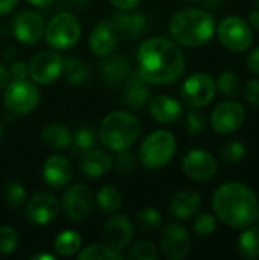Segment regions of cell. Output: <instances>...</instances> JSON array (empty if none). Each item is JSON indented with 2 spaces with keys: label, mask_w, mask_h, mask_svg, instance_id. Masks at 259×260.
<instances>
[{
  "label": "cell",
  "mask_w": 259,
  "mask_h": 260,
  "mask_svg": "<svg viewBox=\"0 0 259 260\" xmlns=\"http://www.w3.org/2000/svg\"><path fill=\"white\" fill-rule=\"evenodd\" d=\"M56 254H50V253H46V254H35L32 259L34 260H56Z\"/></svg>",
  "instance_id": "50"
},
{
  "label": "cell",
  "mask_w": 259,
  "mask_h": 260,
  "mask_svg": "<svg viewBox=\"0 0 259 260\" xmlns=\"http://www.w3.org/2000/svg\"><path fill=\"white\" fill-rule=\"evenodd\" d=\"M212 207L217 218L232 229H246L255 224L259 210L255 192L238 181L221 184L212 197Z\"/></svg>",
  "instance_id": "2"
},
{
  "label": "cell",
  "mask_w": 259,
  "mask_h": 260,
  "mask_svg": "<svg viewBox=\"0 0 259 260\" xmlns=\"http://www.w3.org/2000/svg\"><path fill=\"white\" fill-rule=\"evenodd\" d=\"M160 250L168 260L186 259L192 250V239L189 232L182 224H166L160 235Z\"/></svg>",
  "instance_id": "12"
},
{
  "label": "cell",
  "mask_w": 259,
  "mask_h": 260,
  "mask_svg": "<svg viewBox=\"0 0 259 260\" xmlns=\"http://www.w3.org/2000/svg\"><path fill=\"white\" fill-rule=\"evenodd\" d=\"M18 5V0H0V15L11 14Z\"/></svg>",
  "instance_id": "46"
},
{
  "label": "cell",
  "mask_w": 259,
  "mask_h": 260,
  "mask_svg": "<svg viewBox=\"0 0 259 260\" xmlns=\"http://www.w3.org/2000/svg\"><path fill=\"white\" fill-rule=\"evenodd\" d=\"M108 2L118 11H133L140 5L142 0H108Z\"/></svg>",
  "instance_id": "44"
},
{
  "label": "cell",
  "mask_w": 259,
  "mask_h": 260,
  "mask_svg": "<svg viewBox=\"0 0 259 260\" xmlns=\"http://www.w3.org/2000/svg\"><path fill=\"white\" fill-rule=\"evenodd\" d=\"M5 107L18 116L31 114L40 102V90L37 88L34 81L26 78L11 79L3 91Z\"/></svg>",
  "instance_id": "7"
},
{
  "label": "cell",
  "mask_w": 259,
  "mask_h": 260,
  "mask_svg": "<svg viewBox=\"0 0 259 260\" xmlns=\"http://www.w3.org/2000/svg\"><path fill=\"white\" fill-rule=\"evenodd\" d=\"M8 70H9L11 79H21V78H26L29 75L27 64L24 61H14Z\"/></svg>",
  "instance_id": "43"
},
{
  "label": "cell",
  "mask_w": 259,
  "mask_h": 260,
  "mask_svg": "<svg viewBox=\"0 0 259 260\" xmlns=\"http://www.w3.org/2000/svg\"><path fill=\"white\" fill-rule=\"evenodd\" d=\"M63 73L69 84L82 85L89 78V67L82 59L75 58V56H67V58H64Z\"/></svg>",
  "instance_id": "29"
},
{
  "label": "cell",
  "mask_w": 259,
  "mask_h": 260,
  "mask_svg": "<svg viewBox=\"0 0 259 260\" xmlns=\"http://www.w3.org/2000/svg\"><path fill=\"white\" fill-rule=\"evenodd\" d=\"M127 88H125V101L127 105L131 108H142L143 105L148 104L151 99V91L148 88V82L142 78L139 70L130 73L125 79Z\"/></svg>",
  "instance_id": "23"
},
{
  "label": "cell",
  "mask_w": 259,
  "mask_h": 260,
  "mask_svg": "<svg viewBox=\"0 0 259 260\" xmlns=\"http://www.w3.org/2000/svg\"><path fill=\"white\" fill-rule=\"evenodd\" d=\"M215 79L208 73H194L185 79L180 88L182 101L192 108H203L209 105L215 96Z\"/></svg>",
  "instance_id": "10"
},
{
  "label": "cell",
  "mask_w": 259,
  "mask_h": 260,
  "mask_svg": "<svg viewBox=\"0 0 259 260\" xmlns=\"http://www.w3.org/2000/svg\"><path fill=\"white\" fill-rule=\"evenodd\" d=\"M163 225L162 213L154 207H143L136 213V227L143 233H153Z\"/></svg>",
  "instance_id": "31"
},
{
  "label": "cell",
  "mask_w": 259,
  "mask_h": 260,
  "mask_svg": "<svg viewBox=\"0 0 259 260\" xmlns=\"http://www.w3.org/2000/svg\"><path fill=\"white\" fill-rule=\"evenodd\" d=\"M96 143H98V136L87 125H81L72 133V146L81 154L93 149Z\"/></svg>",
  "instance_id": "33"
},
{
  "label": "cell",
  "mask_w": 259,
  "mask_h": 260,
  "mask_svg": "<svg viewBox=\"0 0 259 260\" xmlns=\"http://www.w3.org/2000/svg\"><path fill=\"white\" fill-rule=\"evenodd\" d=\"M246 157V146L241 142H229L221 148V158L227 165H238Z\"/></svg>",
  "instance_id": "37"
},
{
  "label": "cell",
  "mask_w": 259,
  "mask_h": 260,
  "mask_svg": "<svg viewBox=\"0 0 259 260\" xmlns=\"http://www.w3.org/2000/svg\"><path fill=\"white\" fill-rule=\"evenodd\" d=\"M61 204L50 192L35 193L26 206V216L35 225H47L60 215Z\"/></svg>",
  "instance_id": "16"
},
{
  "label": "cell",
  "mask_w": 259,
  "mask_h": 260,
  "mask_svg": "<svg viewBox=\"0 0 259 260\" xmlns=\"http://www.w3.org/2000/svg\"><path fill=\"white\" fill-rule=\"evenodd\" d=\"M18 245V233L9 225H0V254H11Z\"/></svg>",
  "instance_id": "39"
},
{
  "label": "cell",
  "mask_w": 259,
  "mask_h": 260,
  "mask_svg": "<svg viewBox=\"0 0 259 260\" xmlns=\"http://www.w3.org/2000/svg\"><path fill=\"white\" fill-rule=\"evenodd\" d=\"M244 98L250 105L259 107V79H249L246 82Z\"/></svg>",
  "instance_id": "42"
},
{
  "label": "cell",
  "mask_w": 259,
  "mask_h": 260,
  "mask_svg": "<svg viewBox=\"0 0 259 260\" xmlns=\"http://www.w3.org/2000/svg\"><path fill=\"white\" fill-rule=\"evenodd\" d=\"M113 166L111 155L104 149H90L79 160V172L87 178H101L110 172Z\"/></svg>",
  "instance_id": "20"
},
{
  "label": "cell",
  "mask_w": 259,
  "mask_h": 260,
  "mask_svg": "<svg viewBox=\"0 0 259 260\" xmlns=\"http://www.w3.org/2000/svg\"><path fill=\"white\" fill-rule=\"evenodd\" d=\"M255 3H256V6H258V9H259V0H255Z\"/></svg>",
  "instance_id": "54"
},
{
  "label": "cell",
  "mask_w": 259,
  "mask_h": 260,
  "mask_svg": "<svg viewBox=\"0 0 259 260\" xmlns=\"http://www.w3.org/2000/svg\"><path fill=\"white\" fill-rule=\"evenodd\" d=\"M202 207V195L197 190H180L176 193L169 203V213L183 221L189 219L191 216L197 215V212Z\"/></svg>",
  "instance_id": "22"
},
{
  "label": "cell",
  "mask_w": 259,
  "mask_h": 260,
  "mask_svg": "<svg viewBox=\"0 0 259 260\" xmlns=\"http://www.w3.org/2000/svg\"><path fill=\"white\" fill-rule=\"evenodd\" d=\"M215 18L200 8H185L177 11L169 20V34L177 44L198 47L215 35Z\"/></svg>",
  "instance_id": "3"
},
{
  "label": "cell",
  "mask_w": 259,
  "mask_h": 260,
  "mask_svg": "<svg viewBox=\"0 0 259 260\" xmlns=\"http://www.w3.org/2000/svg\"><path fill=\"white\" fill-rule=\"evenodd\" d=\"M72 175V163L61 154L49 155L43 163V178L50 189H63L70 183Z\"/></svg>",
  "instance_id": "19"
},
{
  "label": "cell",
  "mask_w": 259,
  "mask_h": 260,
  "mask_svg": "<svg viewBox=\"0 0 259 260\" xmlns=\"http://www.w3.org/2000/svg\"><path fill=\"white\" fill-rule=\"evenodd\" d=\"M182 168L188 178L194 181H206L217 174L218 163L209 151L195 148L183 157Z\"/></svg>",
  "instance_id": "15"
},
{
  "label": "cell",
  "mask_w": 259,
  "mask_h": 260,
  "mask_svg": "<svg viewBox=\"0 0 259 260\" xmlns=\"http://www.w3.org/2000/svg\"><path fill=\"white\" fill-rule=\"evenodd\" d=\"M148 108H150L151 117L160 123H172L179 120L183 113L182 104L176 98L166 96V94L154 96L153 99H150Z\"/></svg>",
  "instance_id": "21"
},
{
  "label": "cell",
  "mask_w": 259,
  "mask_h": 260,
  "mask_svg": "<svg viewBox=\"0 0 259 260\" xmlns=\"http://www.w3.org/2000/svg\"><path fill=\"white\" fill-rule=\"evenodd\" d=\"M82 247L81 235L75 230H63L56 235L53 241V250L56 256L61 257H70L75 256Z\"/></svg>",
  "instance_id": "27"
},
{
  "label": "cell",
  "mask_w": 259,
  "mask_h": 260,
  "mask_svg": "<svg viewBox=\"0 0 259 260\" xmlns=\"http://www.w3.org/2000/svg\"><path fill=\"white\" fill-rule=\"evenodd\" d=\"M98 207L108 215L116 213L121 206H122V195L121 192L113 187V186H102L98 192H96V198H95Z\"/></svg>",
  "instance_id": "30"
},
{
  "label": "cell",
  "mask_w": 259,
  "mask_h": 260,
  "mask_svg": "<svg viewBox=\"0 0 259 260\" xmlns=\"http://www.w3.org/2000/svg\"><path fill=\"white\" fill-rule=\"evenodd\" d=\"M64 58L56 50H43L32 56L27 64L29 76L35 84L49 85L53 84L63 75Z\"/></svg>",
  "instance_id": "11"
},
{
  "label": "cell",
  "mask_w": 259,
  "mask_h": 260,
  "mask_svg": "<svg viewBox=\"0 0 259 260\" xmlns=\"http://www.w3.org/2000/svg\"><path fill=\"white\" fill-rule=\"evenodd\" d=\"M81 37V23L70 12L55 14L44 26V40L56 52L70 50Z\"/></svg>",
  "instance_id": "6"
},
{
  "label": "cell",
  "mask_w": 259,
  "mask_h": 260,
  "mask_svg": "<svg viewBox=\"0 0 259 260\" xmlns=\"http://www.w3.org/2000/svg\"><path fill=\"white\" fill-rule=\"evenodd\" d=\"M72 2H78V3H82V2H87V0H72Z\"/></svg>",
  "instance_id": "52"
},
{
  "label": "cell",
  "mask_w": 259,
  "mask_h": 260,
  "mask_svg": "<svg viewBox=\"0 0 259 260\" xmlns=\"http://www.w3.org/2000/svg\"><path fill=\"white\" fill-rule=\"evenodd\" d=\"M26 2L32 6H37V8H46V6L52 5L55 0H26Z\"/></svg>",
  "instance_id": "49"
},
{
  "label": "cell",
  "mask_w": 259,
  "mask_h": 260,
  "mask_svg": "<svg viewBox=\"0 0 259 260\" xmlns=\"http://www.w3.org/2000/svg\"><path fill=\"white\" fill-rule=\"evenodd\" d=\"M118 154V158H116V169L122 174V175H130L134 168H136V161H134V155L125 149V151H121V152H116Z\"/></svg>",
  "instance_id": "41"
},
{
  "label": "cell",
  "mask_w": 259,
  "mask_h": 260,
  "mask_svg": "<svg viewBox=\"0 0 259 260\" xmlns=\"http://www.w3.org/2000/svg\"><path fill=\"white\" fill-rule=\"evenodd\" d=\"M217 37L223 47L235 53L246 52L253 43L250 24L238 15L226 17L217 27Z\"/></svg>",
  "instance_id": "8"
},
{
  "label": "cell",
  "mask_w": 259,
  "mask_h": 260,
  "mask_svg": "<svg viewBox=\"0 0 259 260\" xmlns=\"http://www.w3.org/2000/svg\"><path fill=\"white\" fill-rule=\"evenodd\" d=\"M11 81V75H9V70L0 64V90H5V87L9 84Z\"/></svg>",
  "instance_id": "47"
},
{
  "label": "cell",
  "mask_w": 259,
  "mask_h": 260,
  "mask_svg": "<svg viewBox=\"0 0 259 260\" xmlns=\"http://www.w3.org/2000/svg\"><path fill=\"white\" fill-rule=\"evenodd\" d=\"M41 140L47 148L61 151L72 146V133L63 123H49L41 131Z\"/></svg>",
  "instance_id": "26"
},
{
  "label": "cell",
  "mask_w": 259,
  "mask_h": 260,
  "mask_svg": "<svg viewBox=\"0 0 259 260\" xmlns=\"http://www.w3.org/2000/svg\"><path fill=\"white\" fill-rule=\"evenodd\" d=\"M111 21L119 32L127 34L128 37H140L148 27V18L142 12L119 11L113 15Z\"/></svg>",
  "instance_id": "24"
},
{
  "label": "cell",
  "mask_w": 259,
  "mask_h": 260,
  "mask_svg": "<svg viewBox=\"0 0 259 260\" xmlns=\"http://www.w3.org/2000/svg\"><path fill=\"white\" fill-rule=\"evenodd\" d=\"M247 66L249 69L255 73V75H259V47L253 49L249 56H247Z\"/></svg>",
  "instance_id": "45"
},
{
  "label": "cell",
  "mask_w": 259,
  "mask_h": 260,
  "mask_svg": "<svg viewBox=\"0 0 259 260\" xmlns=\"http://www.w3.org/2000/svg\"><path fill=\"white\" fill-rule=\"evenodd\" d=\"M61 209L64 215L73 222L89 219L95 209V198L92 190L84 184H72L66 187L61 198Z\"/></svg>",
  "instance_id": "9"
},
{
  "label": "cell",
  "mask_w": 259,
  "mask_h": 260,
  "mask_svg": "<svg viewBox=\"0 0 259 260\" xmlns=\"http://www.w3.org/2000/svg\"><path fill=\"white\" fill-rule=\"evenodd\" d=\"M134 236V224L125 215L113 213L102 227V239L104 244L111 247L113 250L121 251L128 247Z\"/></svg>",
  "instance_id": "17"
},
{
  "label": "cell",
  "mask_w": 259,
  "mask_h": 260,
  "mask_svg": "<svg viewBox=\"0 0 259 260\" xmlns=\"http://www.w3.org/2000/svg\"><path fill=\"white\" fill-rule=\"evenodd\" d=\"M119 41V30L111 20L96 23L89 35V46L93 55L104 58L114 52Z\"/></svg>",
  "instance_id": "18"
},
{
  "label": "cell",
  "mask_w": 259,
  "mask_h": 260,
  "mask_svg": "<svg viewBox=\"0 0 259 260\" xmlns=\"http://www.w3.org/2000/svg\"><path fill=\"white\" fill-rule=\"evenodd\" d=\"M238 253L244 259H259V227H246L238 238Z\"/></svg>",
  "instance_id": "28"
},
{
  "label": "cell",
  "mask_w": 259,
  "mask_h": 260,
  "mask_svg": "<svg viewBox=\"0 0 259 260\" xmlns=\"http://www.w3.org/2000/svg\"><path fill=\"white\" fill-rule=\"evenodd\" d=\"M99 70H101L102 79L107 84L116 85V84L124 82L127 76L130 75V64L127 58L110 53L108 56H104V61L99 66Z\"/></svg>",
  "instance_id": "25"
},
{
  "label": "cell",
  "mask_w": 259,
  "mask_h": 260,
  "mask_svg": "<svg viewBox=\"0 0 259 260\" xmlns=\"http://www.w3.org/2000/svg\"><path fill=\"white\" fill-rule=\"evenodd\" d=\"M79 260H119L122 254L118 250H113L104 242L90 244L78 253Z\"/></svg>",
  "instance_id": "32"
},
{
  "label": "cell",
  "mask_w": 259,
  "mask_h": 260,
  "mask_svg": "<svg viewBox=\"0 0 259 260\" xmlns=\"http://www.w3.org/2000/svg\"><path fill=\"white\" fill-rule=\"evenodd\" d=\"M189 2H198V0H189Z\"/></svg>",
  "instance_id": "55"
},
{
  "label": "cell",
  "mask_w": 259,
  "mask_h": 260,
  "mask_svg": "<svg viewBox=\"0 0 259 260\" xmlns=\"http://www.w3.org/2000/svg\"><path fill=\"white\" fill-rule=\"evenodd\" d=\"M246 119V110L240 102L227 101L221 102L211 116V126L215 133L221 136L232 134L238 131Z\"/></svg>",
  "instance_id": "14"
},
{
  "label": "cell",
  "mask_w": 259,
  "mask_h": 260,
  "mask_svg": "<svg viewBox=\"0 0 259 260\" xmlns=\"http://www.w3.org/2000/svg\"><path fill=\"white\" fill-rule=\"evenodd\" d=\"M11 29L21 44H37L44 37V21L41 15L31 9L18 11L11 20Z\"/></svg>",
  "instance_id": "13"
},
{
  "label": "cell",
  "mask_w": 259,
  "mask_h": 260,
  "mask_svg": "<svg viewBox=\"0 0 259 260\" xmlns=\"http://www.w3.org/2000/svg\"><path fill=\"white\" fill-rule=\"evenodd\" d=\"M177 142L171 131L157 129L148 134L139 146L137 160L150 171H157L165 168L176 154Z\"/></svg>",
  "instance_id": "5"
},
{
  "label": "cell",
  "mask_w": 259,
  "mask_h": 260,
  "mask_svg": "<svg viewBox=\"0 0 259 260\" xmlns=\"http://www.w3.org/2000/svg\"><path fill=\"white\" fill-rule=\"evenodd\" d=\"M215 85L217 90L227 98H235L240 93V79L234 72H221Z\"/></svg>",
  "instance_id": "34"
},
{
  "label": "cell",
  "mask_w": 259,
  "mask_h": 260,
  "mask_svg": "<svg viewBox=\"0 0 259 260\" xmlns=\"http://www.w3.org/2000/svg\"><path fill=\"white\" fill-rule=\"evenodd\" d=\"M255 222H258V225H259V210H258V215H256V221Z\"/></svg>",
  "instance_id": "53"
},
{
  "label": "cell",
  "mask_w": 259,
  "mask_h": 260,
  "mask_svg": "<svg viewBox=\"0 0 259 260\" xmlns=\"http://www.w3.org/2000/svg\"><path fill=\"white\" fill-rule=\"evenodd\" d=\"M3 198L11 209H18L26 201V189L23 184L12 181L3 189Z\"/></svg>",
  "instance_id": "36"
},
{
  "label": "cell",
  "mask_w": 259,
  "mask_h": 260,
  "mask_svg": "<svg viewBox=\"0 0 259 260\" xmlns=\"http://www.w3.org/2000/svg\"><path fill=\"white\" fill-rule=\"evenodd\" d=\"M142 136L140 120L128 111H111L108 113L98 131L99 142L105 149L113 152H121L130 149Z\"/></svg>",
  "instance_id": "4"
},
{
  "label": "cell",
  "mask_w": 259,
  "mask_h": 260,
  "mask_svg": "<svg viewBox=\"0 0 259 260\" xmlns=\"http://www.w3.org/2000/svg\"><path fill=\"white\" fill-rule=\"evenodd\" d=\"M247 23L250 24V27L259 30V9L258 11H252V12L249 14V21H247Z\"/></svg>",
  "instance_id": "48"
},
{
  "label": "cell",
  "mask_w": 259,
  "mask_h": 260,
  "mask_svg": "<svg viewBox=\"0 0 259 260\" xmlns=\"http://www.w3.org/2000/svg\"><path fill=\"white\" fill-rule=\"evenodd\" d=\"M2 139H3V125L0 122V142H2Z\"/></svg>",
  "instance_id": "51"
},
{
  "label": "cell",
  "mask_w": 259,
  "mask_h": 260,
  "mask_svg": "<svg viewBox=\"0 0 259 260\" xmlns=\"http://www.w3.org/2000/svg\"><path fill=\"white\" fill-rule=\"evenodd\" d=\"M127 257L133 260H157L159 259V250L153 242L140 241L128 250Z\"/></svg>",
  "instance_id": "35"
},
{
  "label": "cell",
  "mask_w": 259,
  "mask_h": 260,
  "mask_svg": "<svg viewBox=\"0 0 259 260\" xmlns=\"http://www.w3.org/2000/svg\"><path fill=\"white\" fill-rule=\"evenodd\" d=\"M192 229H194L195 235H198V236H209L217 229V219L212 213H200L195 218Z\"/></svg>",
  "instance_id": "40"
},
{
  "label": "cell",
  "mask_w": 259,
  "mask_h": 260,
  "mask_svg": "<svg viewBox=\"0 0 259 260\" xmlns=\"http://www.w3.org/2000/svg\"><path fill=\"white\" fill-rule=\"evenodd\" d=\"M206 125H208V120H206V116L198 111V108H194L191 110L188 114H186V119H185V128L189 134L192 136H200L202 133H205L206 129Z\"/></svg>",
  "instance_id": "38"
},
{
  "label": "cell",
  "mask_w": 259,
  "mask_h": 260,
  "mask_svg": "<svg viewBox=\"0 0 259 260\" xmlns=\"http://www.w3.org/2000/svg\"><path fill=\"white\" fill-rule=\"evenodd\" d=\"M137 70L148 84H171L185 72V56L179 44L166 37H151L137 49Z\"/></svg>",
  "instance_id": "1"
}]
</instances>
